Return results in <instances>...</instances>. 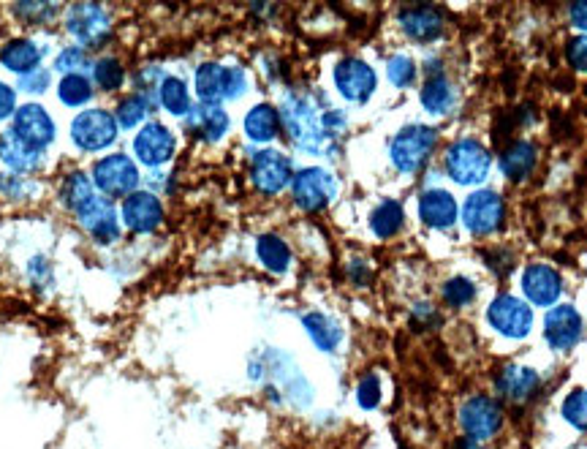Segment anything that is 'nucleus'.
<instances>
[{
  "label": "nucleus",
  "instance_id": "1",
  "mask_svg": "<svg viewBox=\"0 0 587 449\" xmlns=\"http://www.w3.org/2000/svg\"><path fill=\"white\" fill-rule=\"evenodd\" d=\"M280 123L299 150L310 156H329L335 139L346 128V115L340 109L321 107L310 93H291L280 109Z\"/></svg>",
  "mask_w": 587,
  "mask_h": 449
},
{
  "label": "nucleus",
  "instance_id": "2",
  "mask_svg": "<svg viewBox=\"0 0 587 449\" xmlns=\"http://www.w3.org/2000/svg\"><path fill=\"white\" fill-rule=\"evenodd\" d=\"M435 147H438V131L422 123H411L397 131L392 142H389V158L395 169L403 175H416L422 172L427 161L433 158Z\"/></svg>",
  "mask_w": 587,
  "mask_h": 449
},
{
  "label": "nucleus",
  "instance_id": "3",
  "mask_svg": "<svg viewBox=\"0 0 587 449\" xmlns=\"http://www.w3.org/2000/svg\"><path fill=\"white\" fill-rule=\"evenodd\" d=\"M443 166H446V175L452 177L457 186H479L490 175L492 153L482 145V139H454L446 150Z\"/></svg>",
  "mask_w": 587,
  "mask_h": 449
},
{
  "label": "nucleus",
  "instance_id": "4",
  "mask_svg": "<svg viewBox=\"0 0 587 449\" xmlns=\"http://www.w3.org/2000/svg\"><path fill=\"white\" fill-rule=\"evenodd\" d=\"M196 96L202 104L221 107V101L240 98L248 88V77L240 66H221V63H204L196 69Z\"/></svg>",
  "mask_w": 587,
  "mask_h": 449
},
{
  "label": "nucleus",
  "instance_id": "5",
  "mask_svg": "<svg viewBox=\"0 0 587 449\" xmlns=\"http://www.w3.org/2000/svg\"><path fill=\"white\" fill-rule=\"evenodd\" d=\"M462 226L471 232L473 237H490L506 221V205L498 191L492 188H482V191H473L460 210Z\"/></svg>",
  "mask_w": 587,
  "mask_h": 449
},
{
  "label": "nucleus",
  "instance_id": "6",
  "mask_svg": "<svg viewBox=\"0 0 587 449\" xmlns=\"http://www.w3.org/2000/svg\"><path fill=\"white\" fill-rule=\"evenodd\" d=\"M291 196H294V205L299 210L318 213L337 196V180L332 177V172L321 169V166L299 169L291 180Z\"/></svg>",
  "mask_w": 587,
  "mask_h": 449
},
{
  "label": "nucleus",
  "instance_id": "7",
  "mask_svg": "<svg viewBox=\"0 0 587 449\" xmlns=\"http://www.w3.org/2000/svg\"><path fill=\"white\" fill-rule=\"evenodd\" d=\"M487 322L503 338L522 341L533 330V308L514 294H498L487 308Z\"/></svg>",
  "mask_w": 587,
  "mask_h": 449
},
{
  "label": "nucleus",
  "instance_id": "8",
  "mask_svg": "<svg viewBox=\"0 0 587 449\" xmlns=\"http://www.w3.org/2000/svg\"><path fill=\"white\" fill-rule=\"evenodd\" d=\"M460 425L468 439H492L503 428V406L490 395H473L460 406Z\"/></svg>",
  "mask_w": 587,
  "mask_h": 449
},
{
  "label": "nucleus",
  "instance_id": "9",
  "mask_svg": "<svg viewBox=\"0 0 587 449\" xmlns=\"http://www.w3.org/2000/svg\"><path fill=\"white\" fill-rule=\"evenodd\" d=\"M117 120L106 109H87L71 123V139L79 150L98 153L117 139Z\"/></svg>",
  "mask_w": 587,
  "mask_h": 449
},
{
  "label": "nucleus",
  "instance_id": "10",
  "mask_svg": "<svg viewBox=\"0 0 587 449\" xmlns=\"http://www.w3.org/2000/svg\"><path fill=\"white\" fill-rule=\"evenodd\" d=\"M585 335V319L574 305H552L544 316V341L552 352H571Z\"/></svg>",
  "mask_w": 587,
  "mask_h": 449
},
{
  "label": "nucleus",
  "instance_id": "11",
  "mask_svg": "<svg viewBox=\"0 0 587 449\" xmlns=\"http://www.w3.org/2000/svg\"><path fill=\"white\" fill-rule=\"evenodd\" d=\"M136 183H139V169L123 153H112L93 166V186L104 196H131Z\"/></svg>",
  "mask_w": 587,
  "mask_h": 449
},
{
  "label": "nucleus",
  "instance_id": "12",
  "mask_svg": "<svg viewBox=\"0 0 587 449\" xmlns=\"http://www.w3.org/2000/svg\"><path fill=\"white\" fill-rule=\"evenodd\" d=\"M378 77L370 63L359 58H343L335 66V88L351 104H367L376 93Z\"/></svg>",
  "mask_w": 587,
  "mask_h": 449
},
{
  "label": "nucleus",
  "instance_id": "13",
  "mask_svg": "<svg viewBox=\"0 0 587 449\" xmlns=\"http://www.w3.org/2000/svg\"><path fill=\"white\" fill-rule=\"evenodd\" d=\"M520 286L530 308H533V305L552 308V305H558L560 294H563V275H560L552 264H528V267L522 270Z\"/></svg>",
  "mask_w": 587,
  "mask_h": 449
},
{
  "label": "nucleus",
  "instance_id": "14",
  "mask_svg": "<svg viewBox=\"0 0 587 449\" xmlns=\"http://www.w3.org/2000/svg\"><path fill=\"white\" fill-rule=\"evenodd\" d=\"M251 180L261 194H280V191L294 180L291 161L283 156V153H278V150H259V153L253 156Z\"/></svg>",
  "mask_w": 587,
  "mask_h": 449
},
{
  "label": "nucleus",
  "instance_id": "15",
  "mask_svg": "<svg viewBox=\"0 0 587 449\" xmlns=\"http://www.w3.org/2000/svg\"><path fill=\"white\" fill-rule=\"evenodd\" d=\"M68 30L82 47H101V41L109 36V17L101 6L79 3L68 11Z\"/></svg>",
  "mask_w": 587,
  "mask_h": 449
},
{
  "label": "nucleus",
  "instance_id": "16",
  "mask_svg": "<svg viewBox=\"0 0 587 449\" xmlns=\"http://www.w3.org/2000/svg\"><path fill=\"white\" fill-rule=\"evenodd\" d=\"M120 218H123V224L131 232L147 235V232H155L161 226V221H164V207H161L155 194L134 191L131 196H126V202L120 207Z\"/></svg>",
  "mask_w": 587,
  "mask_h": 449
},
{
  "label": "nucleus",
  "instance_id": "17",
  "mask_svg": "<svg viewBox=\"0 0 587 449\" xmlns=\"http://www.w3.org/2000/svg\"><path fill=\"white\" fill-rule=\"evenodd\" d=\"M11 131L33 150H44L55 139V123L47 115V109L39 107V104H28V107L17 109Z\"/></svg>",
  "mask_w": 587,
  "mask_h": 449
},
{
  "label": "nucleus",
  "instance_id": "18",
  "mask_svg": "<svg viewBox=\"0 0 587 449\" xmlns=\"http://www.w3.org/2000/svg\"><path fill=\"white\" fill-rule=\"evenodd\" d=\"M419 218H422L424 226L446 232V229H452L457 224L460 205H457V199L446 188H427L419 196Z\"/></svg>",
  "mask_w": 587,
  "mask_h": 449
},
{
  "label": "nucleus",
  "instance_id": "19",
  "mask_svg": "<svg viewBox=\"0 0 587 449\" xmlns=\"http://www.w3.org/2000/svg\"><path fill=\"white\" fill-rule=\"evenodd\" d=\"M541 387V376L528 365H503L495 376V390L501 398L514 403L530 401Z\"/></svg>",
  "mask_w": 587,
  "mask_h": 449
},
{
  "label": "nucleus",
  "instance_id": "20",
  "mask_svg": "<svg viewBox=\"0 0 587 449\" xmlns=\"http://www.w3.org/2000/svg\"><path fill=\"white\" fill-rule=\"evenodd\" d=\"M136 158L147 166H161L174 156V134L161 123H147L134 139Z\"/></svg>",
  "mask_w": 587,
  "mask_h": 449
},
{
  "label": "nucleus",
  "instance_id": "21",
  "mask_svg": "<svg viewBox=\"0 0 587 449\" xmlns=\"http://www.w3.org/2000/svg\"><path fill=\"white\" fill-rule=\"evenodd\" d=\"M400 28L416 44H433L443 33V14L433 6H411L397 14Z\"/></svg>",
  "mask_w": 587,
  "mask_h": 449
},
{
  "label": "nucleus",
  "instance_id": "22",
  "mask_svg": "<svg viewBox=\"0 0 587 449\" xmlns=\"http://www.w3.org/2000/svg\"><path fill=\"white\" fill-rule=\"evenodd\" d=\"M539 164V150L528 139H514L511 145L503 147L498 166H501V175L511 183H525L533 169Z\"/></svg>",
  "mask_w": 587,
  "mask_h": 449
},
{
  "label": "nucleus",
  "instance_id": "23",
  "mask_svg": "<svg viewBox=\"0 0 587 449\" xmlns=\"http://www.w3.org/2000/svg\"><path fill=\"white\" fill-rule=\"evenodd\" d=\"M185 128H188V134L204 139V142H218L229 131V115L221 107L199 104V107H191V112L185 115Z\"/></svg>",
  "mask_w": 587,
  "mask_h": 449
},
{
  "label": "nucleus",
  "instance_id": "24",
  "mask_svg": "<svg viewBox=\"0 0 587 449\" xmlns=\"http://www.w3.org/2000/svg\"><path fill=\"white\" fill-rule=\"evenodd\" d=\"M419 98H422V107L430 115L443 118V115H449L457 107V88H454V82L446 74H435V77H427Z\"/></svg>",
  "mask_w": 587,
  "mask_h": 449
},
{
  "label": "nucleus",
  "instance_id": "25",
  "mask_svg": "<svg viewBox=\"0 0 587 449\" xmlns=\"http://www.w3.org/2000/svg\"><path fill=\"white\" fill-rule=\"evenodd\" d=\"M0 161L9 166L11 172H33L41 164V150H33L14 131H6L0 137Z\"/></svg>",
  "mask_w": 587,
  "mask_h": 449
},
{
  "label": "nucleus",
  "instance_id": "26",
  "mask_svg": "<svg viewBox=\"0 0 587 449\" xmlns=\"http://www.w3.org/2000/svg\"><path fill=\"white\" fill-rule=\"evenodd\" d=\"M79 221H82V226H85L90 235L96 237L98 243H115L117 237H120L117 215L106 199H98L96 205L90 207L87 213L79 215Z\"/></svg>",
  "mask_w": 587,
  "mask_h": 449
},
{
  "label": "nucleus",
  "instance_id": "27",
  "mask_svg": "<svg viewBox=\"0 0 587 449\" xmlns=\"http://www.w3.org/2000/svg\"><path fill=\"white\" fill-rule=\"evenodd\" d=\"M280 131V112L272 104H256L245 115V134L253 142H272Z\"/></svg>",
  "mask_w": 587,
  "mask_h": 449
},
{
  "label": "nucleus",
  "instance_id": "28",
  "mask_svg": "<svg viewBox=\"0 0 587 449\" xmlns=\"http://www.w3.org/2000/svg\"><path fill=\"white\" fill-rule=\"evenodd\" d=\"M0 60H3L6 69L17 71V74L25 77V74H33L41 66V49L33 41H11L0 52Z\"/></svg>",
  "mask_w": 587,
  "mask_h": 449
},
{
  "label": "nucleus",
  "instance_id": "29",
  "mask_svg": "<svg viewBox=\"0 0 587 449\" xmlns=\"http://www.w3.org/2000/svg\"><path fill=\"white\" fill-rule=\"evenodd\" d=\"M302 324L308 330L310 341L316 343L321 352H335L340 341H343V330L335 319H329L327 313H308L302 316Z\"/></svg>",
  "mask_w": 587,
  "mask_h": 449
},
{
  "label": "nucleus",
  "instance_id": "30",
  "mask_svg": "<svg viewBox=\"0 0 587 449\" xmlns=\"http://www.w3.org/2000/svg\"><path fill=\"white\" fill-rule=\"evenodd\" d=\"M256 256L275 275H283L291 267V248L278 235H261L256 240Z\"/></svg>",
  "mask_w": 587,
  "mask_h": 449
},
{
  "label": "nucleus",
  "instance_id": "31",
  "mask_svg": "<svg viewBox=\"0 0 587 449\" xmlns=\"http://www.w3.org/2000/svg\"><path fill=\"white\" fill-rule=\"evenodd\" d=\"M405 224V210L397 199H384L381 205L370 213V229L373 235L381 237V240H389L395 237Z\"/></svg>",
  "mask_w": 587,
  "mask_h": 449
},
{
  "label": "nucleus",
  "instance_id": "32",
  "mask_svg": "<svg viewBox=\"0 0 587 449\" xmlns=\"http://www.w3.org/2000/svg\"><path fill=\"white\" fill-rule=\"evenodd\" d=\"M63 202H66L79 218V215L87 213L90 207L96 205L98 194L96 188H93V183H90L82 172H71V175L66 177V183H63Z\"/></svg>",
  "mask_w": 587,
  "mask_h": 449
},
{
  "label": "nucleus",
  "instance_id": "33",
  "mask_svg": "<svg viewBox=\"0 0 587 449\" xmlns=\"http://www.w3.org/2000/svg\"><path fill=\"white\" fill-rule=\"evenodd\" d=\"M161 104L166 112H172L177 118H185L191 112V93L180 77H164L161 79V88H158Z\"/></svg>",
  "mask_w": 587,
  "mask_h": 449
},
{
  "label": "nucleus",
  "instance_id": "34",
  "mask_svg": "<svg viewBox=\"0 0 587 449\" xmlns=\"http://www.w3.org/2000/svg\"><path fill=\"white\" fill-rule=\"evenodd\" d=\"M58 96L66 107H82L93 98V88H90V79L85 74H68L60 79Z\"/></svg>",
  "mask_w": 587,
  "mask_h": 449
},
{
  "label": "nucleus",
  "instance_id": "35",
  "mask_svg": "<svg viewBox=\"0 0 587 449\" xmlns=\"http://www.w3.org/2000/svg\"><path fill=\"white\" fill-rule=\"evenodd\" d=\"M147 112H150V98L142 96V93H134V96L123 98L115 115L117 126H123V128L139 126V123L147 118Z\"/></svg>",
  "mask_w": 587,
  "mask_h": 449
},
{
  "label": "nucleus",
  "instance_id": "36",
  "mask_svg": "<svg viewBox=\"0 0 587 449\" xmlns=\"http://www.w3.org/2000/svg\"><path fill=\"white\" fill-rule=\"evenodd\" d=\"M386 74H389V82H392L395 88L408 90L414 88L419 69H416V63L408 58V55H392L389 63H386Z\"/></svg>",
  "mask_w": 587,
  "mask_h": 449
},
{
  "label": "nucleus",
  "instance_id": "37",
  "mask_svg": "<svg viewBox=\"0 0 587 449\" xmlns=\"http://www.w3.org/2000/svg\"><path fill=\"white\" fill-rule=\"evenodd\" d=\"M476 300V284L471 278H452L443 284V303L452 305V308H465Z\"/></svg>",
  "mask_w": 587,
  "mask_h": 449
},
{
  "label": "nucleus",
  "instance_id": "38",
  "mask_svg": "<svg viewBox=\"0 0 587 449\" xmlns=\"http://www.w3.org/2000/svg\"><path fill=\"white\" fill-rule=\"evenodd\" d=\"M563 420L571 428L585 430L587 433V390L568 392L566 401H563Z\"/></svg>",
  "mask_w": 587,
  "mask_h": 449
},
{
  "label": "nucleus",
  "instance_id": "39",
  "mask_svg": "<svg viewBox=\"0 0 587 449\" xmlns=\"http://www.w3.org/2000/svg\"><path fill=\"white\" fill-rule=\"evenodd\" d=\"M93 74H96L98 88H104V90H117L120 85H123V77H126V71H123V66H120L115 58L98 60Z\"/></svg>",
  "mask_w": 587,
  "mask_h": 449
},
{
  "label": "nucleus",
  "instance_id": "40",
  "mask_svg": "<svg viewBox=\"0 0 587 449\" xmlns=\"http://www.w3.org/2000/svg\"><path fill=\"white\" fill-rule=\"evenodd\" d=\"M357 401L362 409L373 411L381 403V379H378L376 373H367V376H362V381H359L357 387Z\"/></svg>",
  "mask_w": 587,
  "mask_h": 449
},
{
  "label": "nucleus",
  "instance_id": "41",
  "mask_svg": "<svg viewBox=\"0 0 587 449\" xmlns=\"http://www.w3.org/2000/svg\"><path fill=\"white\" fill-rule=\"evenodd\" d=\"M85 66H87V55L82 47L63 49V52L58 55V60H55V69L66 71V77L68 74H79V69H85Z\"/></svg>",
  "mask_w": 587,
  "mask_h": 449
},
{
  "label": "nucleus",
  "instance_id": "42",
  "mask_svg": "<svg viewBox=\"0 0 587 449\" xmlns=\"http://www.w3.org/2000/svg\"><path fill=\"white\" fill-rule=\"evenodd\" d=\"M566 60L571 69L587 74V36H574L566 44Z\"/></svg>",
  "mask_w": 587,
  "mask_h": 449
},
{
  "label": "nucleus",
  "instance_id": "43",
  "mask_svg": "<svg viewBox=\"0 0 587 449\" xmlns=\"http://www.w3.org/2000/svg\"><path fill=\"white\" fill-rule=\"evenodd\" d=\"M47 85H49V71L44 69H36L33 74H25L20 82V88L30 90V93H36V90L41 93V90H47Z\"/></svg>",
  "mask_w": 587,
  "mask_h": 449
},
{
  "label": "nucleus",
  "instance_id": "44",
  "mask_svg": "<svg viewBox=\"0 0 587 449\" xmlns=\"http://www.w3.org/2000/svg\"><path fill=\"white\" fill-rule=\"evenodd\" d=\"M14 112H17V96H14V90L9 85L0 82V120L11 118Z\"/></svg>",
  "mask_w": 587,
  "mask_h": 449
},
{
  "label": "nucleus",
  "instance_id": "45",
  "mask_svg": "<svg viewBox=\"0 0 587 449\" xmlns=\"http://www.w3.org/2000/svg\"><path fill=\"white\" fill-rule=\"evenodd\" d=\"M568 17H571V25L579 30H585L587 36V0L585 3H574V6L568 9Z\"/></svg>",
  "mask_w": 587,
  "mask_h": 449
},
{
  "label": "nucleus",
  "instance_id": "46",
  "mask_svg": "<svg viewBox=\"0 0 587 449\" xmlns=\"http://www.w3.org/2000/svg\"><path fill=\"white\" fill-rule=\"evenodd\" d=\"M452 449H484V447H482V441H473V439H468V436H465V439L457 441V444H454Z\"/></svg>",
  "mask_w": 587,
  "mask_h": 449
}]
</instances>
